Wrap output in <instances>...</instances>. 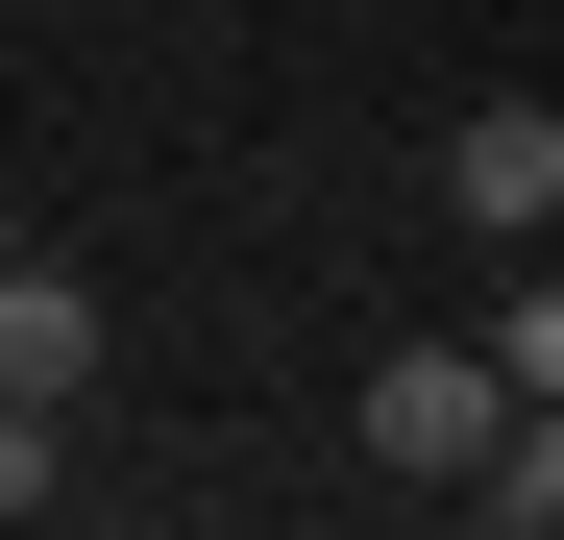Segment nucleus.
<instances>
[{
  "label": "nucleus",
  "mask_w": 564,
  "mask_h": 540,
  "mask_svg": "<svg viewBox=\"0 0 564 540\" xmlns=\"http://www.w3.org/2000/svg\"><path fill=\"white\" fill-rule=\"evenodd\" d=\"M491 516H564V393H516V442H491Z\"/></svg>",
  "instance_id": "4"
},
{
  "label": "nucleus",
  "mask_w": 564,
  "mask_h": 540,
  "mask_svg": "<svg viewBox=\"0 0 564 540\" xmlns=\"http://www.w3.org/2000/svg\"><path fill=\"white\" fill-rule=\"evenodd\" d=\"M74 369H99V320H74V295H50V270H0V393H25V418H50Z\"/></svg>",
  "instance_id": "3"
},
{
  "label": "nucleus",
  "mask_w": 564,
  "mask_h": 540,
  "mask_svg": "<svg viewBox=\"0 0 564 540\" xmlns=\"http://www.w3.org/2000/svg\"><path fill=\"white\" fill-rule=\"evenodd\" d=\"M442 197L491 222V246H564V123H540V99H466V123H442Z\"/></svg>",
  "instance_id": "2"
},
{
  "label": "nucleus",
  "mask_w": 564,
  "mask_h": 540,
  "mask_svg": "<svg viewBox=\"0 0 564 540\" xmlns=\"http://www.w3.org/2000/svg\"><path fill=\"white\" fill-rule=\"evenodd\" d=\"M50 492H74V442H50L25 393H0V516H50Z\"/></svg>",
  "instance_id": "5"
},
{
  "label": "nucleus",
  "mask_w": 564,
  "mask_h": 540,
  "mask_svg": "<svg viewBox=\"0 0 564 540\" xmlns=\"http://www.w3.org/2000/svg\"><path fill=\"white\" fill-rule=\"evenodd\" d=\"M491 442H516V344H393L368 369V467L393 492H491Z\"/></svg>",
  "instance_id": "1"
},
{
  "label": "nucleus",
  "mask_w": 564,
  "mask_h": 540,
  "mask_svg": "<svg viewBox=\"0 0 564 540\" xmlns=\"http://www.w3.org/2000/svg\"><path fill=\"white\" fill-rule=\"evenodd\" d=\"M491 344H516V393H564V270H540V295H491Z\"/></svg>",
  "instance_id": "6"
}]
</instances>
